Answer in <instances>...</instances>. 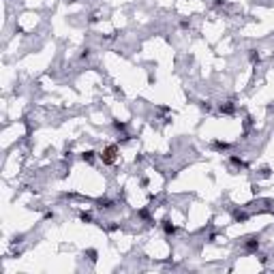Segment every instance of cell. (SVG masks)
<instances>
[{"instance_id": "6da1fadb", "label": "cell", "mask_w": 274, "mask_h": 274, "mask_svg": "<svg viewBox=\"0 0 274 274\" xmlns=\"http://www.w3.org/2000/svg\"><path fill=\"white\" fill-rule=\"evenodd\" d=\"M114 152H116V148H107V150H105V156L101 154V159L105 161V163H111V161H114Z\"/></svg>"}, {"instance_id": "7a4b0ae2", "label": "cell", "mask_w": 274, "mask_h": 274, "mask_svg": "<svg viewBox=\"0 0 274 274\" xmlns=\"http://www.w3.org/2000/svg\"><path fill=\"white\" fill-rule=\"evenodd\" d=\"M84 161H88V163H92V161H94V152H92V150H88V152H84Z\"/></svg>"}, {"instance_id": "3957f363", "label": "cell", "mask_w": 274, "mask_h": 274, "mask_svg": "<svg viewBox=\"0 0 274 274\" xmlns=\"http://www.w3.org/2000/svg\"><path fill=\"white\" fill-rule=\"evenodd\" d=\"M257 244H259L257 240H249V242H246L244 246H246V249H249V251H253V249H255V246H257Z\"/></svg>"}, {"instance_id": "277c9868", "label": "cell", "mask_w": 274, "mask_h": 274, "mask_svg": "<svg viewBox=\"0 0 274 274\" xmlns=\"http://www.w3.org/2000/svg\"><path fill=\"white\" fill-rule=\"evenodd\" d=\"M163 227H165V231H167V233H174V231H176V227H174V225H169V221H165V225H163Z\"/></svg>"}]
</instances>
